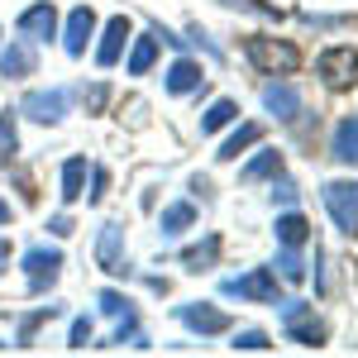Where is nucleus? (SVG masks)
I'll use <instances>...</instances> for the list:
<instances>
[{
	"label": "nucleus",
	"instance_id": "33",
	"mask_svg": "<svg viewBox=\"0 0 358 358\" xmlns=\"http://www.w3.org/2000/svg\"><path fill=\"white\" fill-rule=\"evenodd\" d=\"M220 5L244 10V15H258V20H282V10H277V5H268V0H220Z\"/></svg>",
	"mask_w": 358,
	"mask_h": 358
},
{
	"label": "nucleus",
	"instance_id": "16",
	"mask_svg": "<svg viewBox=\"0 0 358 358\" xmlns=\"http://www.w3.org/2000/svg\"><path fill=\"white\" fill-rule=\"evenodd\" d=\"M330 158L344 167H358V115H344L330 129Z\"/></svg>",
	"mask_w": 358,
	"mask_h": 358
},
{
	"label": "nucleus",
	"instance_id": "19",
	"mask_svg": "<svg viewBox=\"0 0 358 358\" xmlns=\"http://www.w3.org/2000/svg\"><path fill=\"white\" fill-rule=\"evenodd\" d=\"M258 143H263V124H253V120H244V124H234V129H229V138L220 143V153H215V158H220V163H234L239 153H248V148H258Z\"/></svg>",
	"mask_w": 358,
	"mask_h": 358
},
{
	"label": "nucleus",
	"instance_id": "4",
	"mask_svg": "<svg viewBox=\"0 0 358 358\" xmlns=\"http://www.w3.org/2000/svg\"><path fill=\"white\" fill-rule=\"evenodd\" d=\"M15 115H24L34 124H62L72 115V91L67 86H34V91H24Z\"/></svg>",
	"mask_w": 358,
	"mask_h": 358
},
{
	"label": "nucleus",
	"instance_id": "13",
	"mask_svg": "<svg viewBox=\"0 0 358 358\" xmlns=\"http://www.w3.org/2000/svg\"><path fill=\"white\" fill-rule=\"evenodd\" d=\"M38 72V53H34V43L29 38H10L5 48H0V77H10V82H24Z\"/></svg>",
	"mask_w": 358,
	"mask_h": 358
},
{
	"label": "nucleus",
	"instance_id": "9",
	"mask_svg": "<svg viewBox=\"0 0 358 358\" xmlns=\"http://www.w3.org/2000/svg\"><path fill=\"white\" fill-rule=\"evenodd\" d=\"M15 34L29 38V43H48V38H57V5L53 0H34L29 10H20Z\"/></svg>",
	"mask_w": 358,
	"mask_h": 358
},
{
	"label": "nucleus",
	"instance_id": "23",
	"mask_svg": "<svg viewBox=\"0 0 358 358\" xmlns=\"http://www.w3.org/2000/svg\"><path fill=\"white\" fill-rule=\"evenodd\" d=\"M277 172H282V153H277V148H258V153L239 167V182H273Z\"/></svg>",
	"mask_w": 358,
	"mask_h": 358
},
{
	"label": "nucleus",
	"instance_id": "27",
	"mask_svg": "<svg viewBox=\"0 0 358 358\" xmlns=\"http://www.w3.org/2000/svg\"><path fill=\"white\" fill-rule=\"evenodd\" d=\"M20 158V129H15V110H0V167H15Z\"/></svg>",
	"mask_w": 358,
	"mask_h": 358
},
{
	"label": "nucleus",
	"instance_id": "15",
	"mask_svg": "<svg viewBox=\"0 0 358 358\" xmlns=\"http://www.w3.org/2000/svg\"><path fill=\"white\" fill-rule=\"evenodd\" d=\"M129 34H134V24H129L124 15L106 20V29H101V43H96V67H115V62L124 57V43H129Z\"/></svg>",
	"mask_w": 358,
	"mask_h": 358
},
{
	"label": "nucleus",
	"instance_id": "17",
	"mask_svg": "<svg viewBox=\"0 0 358 358\" xmlns=\"http://www.w3.org/2000/svg\"><path fill=\"white\" fill-rule=\"evenodd\" d=\"M153 62H158V34H153V29H148V34H129L124 72H129V77H148V72H153Z\"/></svg>",
	"mask_w": 358,
	"mask_h": 358
},
{
	"label": "nucleus",
	"instance_id": "22",
	"mask_svg": "<svg viewBox=\"0 0 358 358\" xmlns=\"http://www.w3.org/2000/svg\"><path fill=\"white\" fill-rule=\"evenodd\" d=\"M192 224H196V206L192 201H172L163 215H158V234H163V239H182Z\"/></svg>",
	"mask_w": 358,
	"mask_h": 358
},
{
	"label": "nucleus",
	"instance_id": "3",
	"mask_svg": "<svg viewBox=\"0 0 358 358\" xmlns=\"http://www.w3.org/2000/svg\"><path fill=\"white\" fill-rule=\"evenodd\" d=\"M277 306H282V334H287L292 344L320 349V344L330 339V325L315 315V306H306V301H277Z\"/></svg>",
	"mask_w": 358,
	"mask_h": 358
},
{
	"label": "nucleus",
	"instance_id": "20",
	"mask_svg": "<svg viewBox=\"0 0 358 358\" xmlns=\"http://www.w3.org/2000/svg\"><path fill=\"white\" fill-rule=\"evenodd\" d=\"M86 172H91V163H86L82 153L62 163V177H57V196H62V206H77V201H82V192H86Z\"/></svg>",
	"mask_w": 358,
	"mask_h": 358
},
{
	"label": "nucleus",
	"instance_id": "5",
	"mask_svg": "<svg viewBox=\"0 0 358 358\" xmlns=\"http://www.w3.org/2000/svg\"><path fill=\"white\" fill-rule=\"evenodd\" d=\"M20 268H24V287L29 296H48L57 287V277H62V248H48V244H34L20 258Z\"/></svg>",
	"mask_w": 358,
	"mask_h": 358
},
{
	"label": "nucleus",
	"instance_id": "24",
	"mask_svg": "<svg viewBox=\"0 0 358 358\" xmlns=\"http://www.w3.org/2000/svg\"><path fill=\"white\" fill-rule=\"evenodd\" d=\"M57 315H62V306H57V301L38 306V310H29L24 320H20V330H15V349H29V344H34V334L43 330L48 320H57Z\"/></svg>",
	"mask_w": 358,
	"mask_h": 358
},
{
	"label": "nucleus",
	"instance_id": "18",
	"mask_svg": "<svg viewBox=\"0 0 358 358\" xmlns=\"http://www.w3.org/2000/svg\"><path fill=\"white\" fill-rule=\"evenodd\" d=\"M220 253H224V239L220 234H206L201 244L182 248V268H187V273H210V268L220 263Z\"/></svg>",
	"mask_w": 358,
	"mask_h": 358
},
{
	"label": "nucleus",
	"instance_id": "31",
	"mask_svg": "<svg viewBox=\"0 0 358 358\" xmlns=\"http://www.w3.org/2000/svg\"><path fill=\"white\" fill-rule=\"evenodd\" d=\"M273 206H296V201H301V187H296V182H292V177H287V172H277L273 177Z\"/></svg>",
	"mask_w": 358,
	"mask_h": 358
},
{
	"label": "nucleus",
	"instance_id": "34",
	"mask_svg": "<svg viewBox=\"0 0 358 358\" xmlns=\"http://www.w3.org/2000/svg\"><path fill=\"white\" fill-rule=\"evenodd\" d=\"M91 334H96V325H91L86 315H77V320H72V330H67V349H86V344H91Z\"/></svg>",
	"mask_w": 358,
	"mask_h": 358
},
{
	"label": "nucleus",
	"instance_id": "26",
	"mask_svg": "<svg viewBox=\"0 0 358 358\" xmlns=\"http://www.w3.org/2000/svg\"><path fill=\"white\" fill-rule=\"evenodd\" d=\"M273 273L277 282H306V258H301V248H277V263H273Z\"/></svg>",
	"mask_w": 358,
	"mask_h": 358
},
{
	"label": "nucleus",
	"instance_id": "1",
	"mask_svg": "<svg viewBox=\"0 0 358 358\" xmlns=\"http://www.w3.org/2000/svg\"><path fill=\"white\" fill-rule=\"evenodd\" d=\"M244 57L258 72H268V77H292V72L301 67V48H296L292 38H268V34L244 38Z\"/></svg>",
	"mask_w": 358,
	"mask_h": 358
},
{
	"label": "nucleus",
	"instance_id": "36",
	"mask_svg": "<svg viewBox=\"0 0 358 358\" xmlns=\"http://www.w3.org/2000/svg\"><path fill=\"white\" fill-rule=\"evenodd\" d=\"M10 268V239H0V273Z\"/></svg>",
	"mask_w": 358,
	"mask_h": 358
},
{
	"label": "nucleus",
	"instance_id": "28",
	"mask_svg": "<svg viewBox=\"0 0 358 358\" xmlns=\"http://www.w3.org/2000/svg\"><path fill=\"white\" fill-rule=\"evenodd\" d=\"M229 349H234V354H268V349H273V334L268 330H239Z\"/></svg>",
	"mask_w": 358,
	"mask_h": 358
},
{
	"label": "nucleus",
	"instance_id": "10",
	"mask_svg": "<svg viewBox=\"0 0 358 358\" xmlns=\"http://www.w3.org/2000/svg\"><path fill=\"white\" fill-rule=\"evenodd\" d=\"M96 263H101V273L110 277H129L134 268H129V258H124V229L115 220L101 224V234H96Z\"/></svg>",
	"mask_w": 358,
	"mask_h": 358
},
{
	"label": "nucleus",
	"instance_id": "8",
	"mask_svg": "<svg viewBox=\"0 0 358 358\" xmlns=\"http://www.w3.org/2000/svg\"><path fill=\"white\" fill-rule=\"evenodd\" d=\"M172 315H177L192 334H201V339H215V334H224L229 325H234L229 310H220V306H210V301H187V306H177Z\"/></svg>",
	"mask_w": 358,
	"mask_h": 358
},
{
	"label": "nucleus",
	"instance_id": "6",
	"mask_svg": "<svg viewBox=\"0 0 358 358\" xmlns=\"http://www.w3.org/2000/svg\"><path fill=\"white\" fill-rule=\"evenodd\" d=\"M220 292L224 296H239V301H253V306H277L282 301V287H277L273 268H248V273H239V277H224Z\"/></svg>",
	"mask_w": 358,
	"mask_h": 358
},
{
	"label": "nucleus",
	"instance_id": "37",
	"mask_svg": "<svg viewBox=\"0 0 358 358\" xmlns=\"http://www.w3.org/2000/svg\"><path fill=\"white\" fill-rule=\"evenodd\" d=\"M15 220V210H10V201H0V224H10Z\"/></svg>",
	"mask_w": 358,
	"mask_h": 358
},
{
	"label": "nucleus",
	"instance_id": "11",
	"mask_svg": "<svg viewBox=\"0 0 358 358\" xmlns=\"http://www.w3.org/2000/svg\"><path fill=\"white\" fill-rule=\"evenodd\" d=\"M263 110L273 115V120H282V124H296L301 120V91L292 82H282V77H273V82L263 86Z\"/></svg>",
	"mask_w": 358,
	"mask_h": 358
},
{
	"label": "nucleus",
	"instance_id": "25",
	"mask_svg": "<svg viewBox=\"0 0 358 358\" xmlns=\"http://www.w3.org/2000/svg\"><path fill=\"white\" fill-rule=\"evenodd\" d=\"M234 120H239V101L220 96V101H210V110L201 115V134H220V129H229Z\"/></svg>",
	"mask_w": 358,
	"mask_h": 358
},
{
	"label": "nucleus",
	"instance_id": "12",
	"mask_svg": "<svg viewBox=\"0 0 358 358\" xmlns=\"http://www.w3.org/2000/svg\"><path fill=\"white\" fill-rule=\"evenodd\" d=\"M91 38H96V10L91 5H72L67 10V24H62V53L82 57Z\"/></svg>",
	"mask_w": 358,
	"mask_h": 358
},
{
	"label": "nucleus",
	"instance_id": "30",
	"mask_svg": "<svg viewBox=\"0 0 358 358\" xmlns=\"http://www.w3.org/2000/svg\"><path fill=\"white\" fill-rule=\"evenodd\" d=\"M96 306H101V315H110V320H120L124 310H134V301H129L124 292H115V287H106V292L96 296Z\"/></svg>",
	"mask_w": 358,
	"mask_h": 358
},
{
	"label": "nucleus",
	"instance_id": "21",
	"mask_svg": "<svg viewBox=\"0 0 358 358\" xmlns=\"http://www.w3.org/2000/svg\"><path fill=\"white\" fill-rule=\"evenodd\" d=\"M273 234H277V244H287V248H301L306 239H310V220H306L296 206H287L282 215L273 220Z\"/></svg>",
	"mask_w": 358,
	"mask_h": 358
},
{
	"label": "nucleus",
	"instance_id": "35",
	"mask_svg": "<svg viewBox=\"0 0 358 358\" xmlns=\"http://www.w3.org/2000/svg\"><path fill=\"white\" fill-rule=\"evenodd\" d=\"M48 234H53V239H67V234H72V215H67V210L53 215V220H48Z\"/></svg>",
	"mask_w": 358,
	"mask_h": 358
},
{
	"label": "nucleus",
	"instance_id": "32",
	"mask_svg": "<svg viewBox=\"0 0 358 358\" xmlns=\"http://www.w3.org/2000/svg\"><path fill=\"white\" fill-rule=\"evenodd\" d=\"M86 177H91V192H82L86 206H101V201H106V192H110V172H106L101 163H91V172H86Z\"/></svg>",
	"mask_w": 358,
	"mask_h": 358
},
{
	"label": "nucleus",
	"instance_id": "14",
	"mask_svg": "<svg viewBox=\"0 0 358 358\" xmlns=\"http://www.w3.org/2000/svg\"><path fill=\"white\" fill-rule=\"evenodd\" d=\"M163 86H167V96H192V91H206V67H201L196 57L182 53L163 72Z\"/></svg>",
	"mask_w": 358,
	"mask_h": 358
},
{
	"label": "nucleus",
	"instance_id": "2",
	"mask_svg": "<svg viewBox=\"0 0 358 358\" xmlns=\"http://www.w3.org/2000/svg\"><path fill=\"white\" fill-rule=\"evenodd\" d=\"M320 201L330 210L334 229L344 239H358V177H334V182H325L320 187Z\"/></svg>",
	"mask_w": 358,
	"mask_h": 358
},
{
	"label": "nucleus",
	"instance_id": "29",
	"mask_svg": "<svg viewBox=\"0 0 358 358\" xmlns=\"http://www.w3.org/2000/svg\"><path fill=\"white\" fill-rule=\"evenodd\" d=\"M110 82H91V86H82V106H86V115H101L106 106H110Z\"/></svg>",
	"mask_w": 358,
	"mask_h": 358
},
{
	"label": "nucleus",
	"instance_id": "7",
	"mask_svg": "<svg viewBox=\"0 0 358 358\" xmlns=\"http://www.w3.org/2000/svg\"><path fill=\"white\" fill-rule=\"evenodd\" d=\"M315 72H320V82L330 86V91L358 86V48L354 43H330L325 53L315 57Z\"/></svg>",
	"mask_w": 358,
	"mask_h": 358
}]
</instances>
